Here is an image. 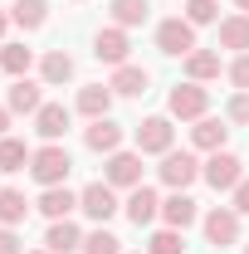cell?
I'll return each mask as SVG.
<instances>
[{"instance_id":"1","label":"cell","mask_w":249,"mask_h":254,"mask_svg":"<svg viewBox=\"0 0 249 254\" xmlns=\"http://www.w3.org/2000/svg\"><path fill=\"white\" fill-rule=\"evenodd\" d=\"M68 171H73V157H68V147H59V142H44L30 157V176L39 186H63Z\"/></svg>"},{"instance_id":"2","label":"cell","mask_w":249,"mask_h":254,"mask_svg":"<svg viewBox=\"0 0 249 254\" xmlns=\"http://www.w3.org/2000/svg\"><path fill=\"white\" fill-rule=\"evenodd\" d=\"M78 210H83L88 220L108 225L118 210H123V200H118V186H108V181H93V186H83V190H78Z\"/></svg>"},{"instance_id":"3","label":"cell","mask_w":249,"mask_h":254,"mask_svg":"<svg viewBox=\"0 0 249 254\" xmlns=\"http://www.w3.org/2000/svg\"><path fill=\"white\" fill-rule=\"evenodd\" d=\"M156 49H161V54H171V59H186L190 49H195V25L181 20V15L161 20V25H156Z\"/></svg>"},{"instance_id":"4","label":"cell","mask_w":249,"mask_h":254,"mask_svg":"<svg viewBox=\"0 0 249 254\" xmlns=\"http://www.w3.org/2000/svg\"><path fill=\"white\" fill-rule=\"evenodd\" d=\"M205 108H210V93H205L200 83H176L171 98H166V113H171V118H181V123H200V118H205Z\"/></svg>"},{"instance_id":"5","label":"cell","mask_w":249,"mask_h":254,"mask_svg":"<svg viewBox=\"0 0 249 254\" xmlns=\"http://www.w3.org/2000/svg\"><path fill=\"white\" fill-rule=\"evenodd\" d=\"M171 142H176L171 118H142V123H137V152H142V157H166Z\"/></svg>"},{"instance_id":"6","label":"cell","mask_w":249,"mask_h":254,"mask_svg":"<svg viewBox=\"0 0 249 254\" xmlns=\"http://www.w3.org/2000/svg\"><path fill=\"white\" fill-rule=\"evenodd\" d=\"M200 176H205L215 190H235L240 181H245V161L235 157V152H210V161L200 166Z\"/></svg>"},{"instance_id":"7","label":"cell","mask_w":249,"mask_h":254,"mask_svg":"<svg viewBox=\"0 0 249 254\" xmlns=\"http://www.w3.org/2000/svg\"><path fill=\"white\" fill-rule=\"evenodd\" d=\"M200 230H205V245H215V250H230V245L240 240V215H235L230 205H215V210L200 220Z\"/></svg>"},{"instance_id":"8","label":"cell","mask_w":249,"mask_h":254,"mask_svg":"<svg viewBox=\"0 0 249 254\" xmlns=\"http://www.w3.org/2000/svg\"><path fill=\"white\" fill-rule=\"evenodd\" d=\"M103 181L108 186H142V152H113L103 166Z\"/></svg>"},{"instance_id":"9","label":"cell","mask_w":249,"mask_h":254,"mask_svg":"<svg viewBox=\"0 0 249 254\" xmlns=\"http://www.w3.org/2000/svg\"><path fill=\"white\" fill-rule=\"evenodd\" d=\"M156 171H161V181H166V186H171V190H186L190 181L200 176V161L190 157V152H166Z\"/></svg>"},{"instance_id":"10","label":"cell","mask_w":249,"mask_h":254,"mask_svg":"<svg viewBox=\"0 0 249 254\" xmlns=\"http://www.w3.org/2000/svg\"><path fill=\"white\" fill-rule=\"evenodd\" d=\"M127 49H132V39H127L123 25H108V30L93 34V54H98L103 64H113V68H118V64H127Z\"/></svg>"},{"instance_id":"11","label":"cell","mask_w":249,"mask_h":254,"mask_svg":"<svg viewBox=\"0 0 249 254\" xmlns=\"http://www.w3.org/2000/svg\"><path fill=\"white\" fill-rule=\"evenodd\" d=\"M147 83H152V73H147L142 64H118L113 78H108L113 98H142V93H147Z\"/></svg>"},{"instance_id":"12","label":"cell","mask_w":249,"mask_h":254,"mask_svg":"<svg viewBox=\"0 0 249 254\" xmlns=\"http://www.w3.org/2000/svg\"><path fill=\"white\" fill-rule=\"evenodd\" d=\"M123 210H127V220L142 230V225H152L156 215H161V200H156L152 186H132V195L123 200Z\"/></svg>"},{"instance_id":"13","label":"cell","mask_w":249,"mask_h":254,"mask_svg":"<svg viewBox=\"0 0 249 254\" xmlns=\"http://www.w3.org/2000/svg\"><path fill=\"white\" fill-rule=\"evenodd\" d=\"M44 250L49 254H83V230H78L73 220H49Z\"/></svg>"},{"instance_id":"14","label":"cell","mask_w":249,"mask_h":254,"mask_svg":"<svg viewBox=\"0 0 249 254\" xmlns=\"http://www.w3.org/2000/svg\"><path fill=\"white\" fill-rule=\"evenodd\" d=\"M83 142H88V152L113 157V152L123 147V127L113 123V118H93V123H88V132H83Z\"/></svg>"},{"instance_id":"15","label":"cell","mask_w":249,"mask_h":254,"mask_svg":"<svg viewBox=\"0 0 249 254\" xmlns=\"http://www.w3.org/2000/svg\"><path fill=\"white\" fill-rule=\"evenodd\" d=\"M68 123H73V113H68L63 103H44V108L34 113V132H39L44 142H59L63 132H68Z\"/></svg>"},{"instance_id":"16","label":"cell","mask_w":249,"mask_h":254,"mask_svg":"<svg viewBox=\"0 0 249 254\" xmlns=\"http://www.w3.org/2000/svg\"><path fill=\"white\" fill-rule=\"evenodd\" d=\"M161 220L171 225V230H186V225L200 220V210H195V200H190L186 190H171V195L161 200Z\"/></svg>"},{"instance_id":"17","label":"cell","mask_w":249,"mask_h":254,"mask_svg":"<svg viewBox=\"0 0 249 254\" xmlns=\"http://www.w3.org/2000/svg\"><path fill=\"white\" fill-rule=\"evenodd\" d=\"M73 205H78V195H73L68 186H44V195H39V205H34V210H39V215H49V220H68V210H73Z\"/></svg>"},{"instance_id":"18","label":"cell","mask_w":249,"mask_h":254,"mask_svg":"<svg viewBox=\"0 0 249 254\" xmlns=\"http://www.w3.org/2000/svg\"><path fill=\"white\" fill-rule=\"evenodd\" d=\"M88 123L93 118H108V108H113V88L108 83H88V88H78V103H73Z\"/></svg>"},{"instance_id":"19","label":"cell","mask_w":249,"mask_h":254,"mask_svg":"<svg viewBox=\"0 0 249 254\" xmlns=\"http://www.w3.org/2000/svg\"><path fill=\"white\" fill-rule=\"evenodd\" d=\"M5 108H10V113H39V108H44L39 83H34V78H15V83H10V98H5Z\"/></svg>"},{"instance_id":"20","label":"cell","mask_w":249,"mask_h":254,"mask_svg":"<svg viewBox=\"0 0 249 254\" xmlns=\"http://www.w3.org/2000/svg\"><path fill=\"white\" fill-rule=\"evenodd\" d=\"M225 137H230V127L220 123V118H200V123L190 127V142L200 152H225Z\"/></svg>"},{"instance_id":"21","label":"cell","mask_w":249,"mask_h":254,"mask_svg":"<svg viewBox=\"0 0 249 254\" xmlns=\"http://www.w3.org/2000/svg\"><path fill=\"white\" fill-rule=\"evenodd\" d=\"M220 49L249 54V15H230V20H220Z\"/></svg>"},{"instance_id":"22","label":"cell","mask_w":249,"mask_h":254,"mask_svg":"<svg viewBox=\"0 0 249 254\" xmlns=\"http://www.w3.org/2000/svg\"><path fill=\"white\" fill-rule=\"evenodd\" d=\"M186 73H190V83H210V78H220V54H210V49H190V54H186Z\"/></svg>"},{"instance_id":"23","label":"cell","mask_w":249,"mask_h":254,"mask_svg":"<svg viewBox=\"0 0 249 254\" xmlns=\"http://www.w3.org/2000/svg\"><path fill=\"white\" fill-rule=\"evenodd\" d=\"M49 20V0H15V10H10V25H20V30H39Z\"/></svg>"},{"instance_id":"24","label":"cell","mask_w":249,"mask_h":254,"mask_svg":"<svg viewBox=\"0 0 249 254\" xmlns=\"http://www.w3.org/2000/svg\"><path fill=\"white\" fill-rule=\"evenodd\" d=\"M39 78H44V83H68V78H73V59H68L63 49H49V54L39 59Z\"/></svg>"},{"instance_id":"25","label":"cell","mask_w":249,"mask_h":254,"mask_svg":"<svg viewBox=\"0 0 249 254\" xmlns=\"http://www.w3.org/2000/svg\"><path fill=\"white\" fill-rule=\"evenodd\" d=\"M25 215H30V200H25V190H0V225H25Z\"/></svg>"},{"instance_id":"26","label":"cell","mask_w":249,"mask_h":254,"mask_svg":"<svg viewBox=\"0 0 249 254\" xmlns=\"http://www.w3.org/2000/svg\"><path fill=\"white\" fill-rule=\"evenodd\" d=\"M108 10H113V20L123 30H132V25H142L152 15V0H108Z\"/></svg>"},{"instance_id":"27","label":"cell","mask_w":249,"mask_h":254,"mask_svg":"<svg viewBox=\"0 0 249 254\" xmlns=\"http://www.w3.org/2000/svg\"><path fill=\"white\" fill-rule=\"evenodd\" d=\"M30 64H34V49H25V44H5L0 49V68L10 78H30Z\"/></svg>"},{"instance_id":"28","label":"cell","mask_w":249,"mask_h":254,"mask_svg":"<svg viewBox=\"0 0 249 254\" xmlns=\"http://www.w3.org/2000/svg\"><path fill=\"white\" fill-rule=\"evenodd\" d=\"M30 157H34V152L20 142V137H0V171H25Z\"/></svg>"},{"instance_id":"29","label":"cell","mask_w":249,"mask_h":254,"mask_svg":"<svg viewBox=\"0 0 249 254\" xmlns=\"http://www.w3.org/2000/svg\"><path fill=\"white\" fill-rule=\"evenodd\" d=\"M83 254H123V240H118L113 230L98 225L93 235H83Z\"/></svg>"},{"instance_id":"30","label":"cell","mask_w":249,"mask_h":254,"mask_svg":"<svg viewBox=\"0 0 249 254\" xmlns=\"http://www.w3.org/2000/svg\"><path fill=\"white\" fill-rule=\"evenodd\" d=\"M181 250H186V245H181V230H171V225L156 230L152 245H147V254H181Z\"/></svg>"},{"instance_id":"31","label":"cell","mask_w":249,"mask_h":254,"mask_svg":"<svg viewBox=\"0 0 249 254\" xmlns=\"http://www.w3.org/2000/svg\"><path fill=\"white\" fill-rule=\"evenodd\" d=\"M186 20H190V25H215L220 5H215V0H186Z\"/></svg>"},{"instance_id":"32","label":"cell","mask_w":249,"mask_h":254,"mask_svg":"<svg viewBox=\"0 0 249 254\" xmlns=\"http://www.w3.org/2000/svg\"><path fill=\"white\" fill-rule=\"evenodd\" d=\"M230 83H235L240 93H249V54H235V64H230Z\"/></svg>"},{"instance_id":"33","label":"cell","mask_w":249,"mask_h":254,"mask_svg":"<svg viewBox=\"0 0 249 254\" xmlns=\"http://www.w3.org/2000/svg\"><path fill=\"white\" fill-rule=\"evenodd\" d=\"M230 123H249V93L230 98Z\"/></svg>"},{"instance_id":"34","label":"cell","mask_w":249,"mask_h":254,"mask_svg":"<svg viewBox=\"0 0 249 254\" xmlns=\"http://www.w3.org/2000/svg\"><path fill=\"white\" fill-rule=\"evenodd\" d=\"M230 200H235V205H230L235 215H249V181H240V186L230 190Z\"/></svg>"},{"instance_id":"35","label":"cell","mask_w":249,"mask_h":254,"mask_svg":"<svg viewBox=\"0 0 249 254\" xmlns=\"http://www.w3.org/2000/svg\"><path fill=\"white\" fill-rule=\"evenodd\" d=\"M0 254H25L20 250V235H15L10 225H0Z\"/></svg>"},{"instance_id":"36","label":"cell","mask_w":249,"mask_h":254,"mask_svg":"<svg viewBox=\"0 0 249 254\" xmlns=\"http://www.w3.org/2000/svg\"><path fill=\"white\" fill-rule=\"evenodd\" d=\"M5 127H10V108H0V137H5Z\"/></svg>"},{"instance_id":"37","label":"cell","mask_w":249,"mask_h":254,"mask_svg":"<svg viewBox=\"0 0 249 254\" xmlns=\"http://www.w3.org/2000/svg\"><path fill=\"white\" fill-rule=\"evenodd\" d=\"M5 30H10V15H5V10H0V34H5Z\"/></svg>"},{"instance_id":"38","label":"cell","mask_w":249,"mask_h":254,"mask_svg":"<svg viewBox=\"0 0 249 254\" xmlns=\"http://www.w3.org/2000/svg\"><path fill=\"white\" fill-rule=\"evenodd\" d=\"M235 5H240V15H249V0H235Z\"/></svg>"},{"instance_id":"39","label":"cell","mask_w":249,"mask_h":254,"mask_svg":"<svg viewBox=\"0 0 249 254\" xmlns=\"http://www.w3.org/2000/svg\"><path fill=\"white\" fill-rule=\"evenodd\" d=\"M30 254H49V250H30Z\"/></svg>"},{"instance_id":"40","label":"cell","mask_w":249,"mask_h":254,"mask_svg":"<svg viewBox=\"0 0 249 254\" xmlns=\"http://www.w3.org/2000/svg\"><path fill=\"white\" fill-rule=\"evenodd\" d=\"M245 254H249V245H245Z\"/></svg>"}]
</instances>
